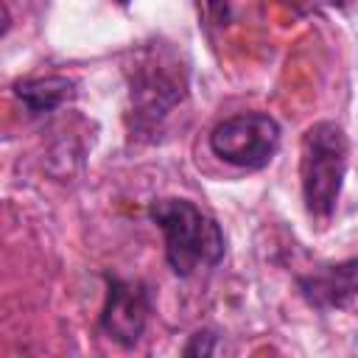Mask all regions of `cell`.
Returning <instances> with one entry per match:
<instances>
[{
	"label": "cell",
	"mask_w": 358,
	"mask_h": 358,
	"mask_svg": "<svg viewBox=\"0 0 358 358\" xmlns=\"http://www.w3.org/2000/svg\"><path fill=\"white\" fill-rule=\"evenodd\" d=\"M190 90L187 64L165 42L143 45L126 67V129L134 140H159L168 117Z\"/></svg>",
	"instance_id": "6da1fadb"
},
{
	"label": "cell",
	"mask_w": 358,
	"mask_h": 358,
	"mask_svg": "<svg viewBox=\"0 0 358 358\" xmlns=\"http://www.w3.org/2000/svg\"><path fill=\"white\" fill-rule=\"evenodd\" d=\"M115 3H120V6H129V3H131V0H115Z\"/></svg>",
	"instance_id": "8fae6325"
},
{
	"label": "cell",
	"mask_w": 358,
	"mask_h": 358,
	"mask_svg": "<svg viewBox=\"0 0 358 358\" xmlns=\"http://www.w3.org/2000/svg\"><path fill=\"white\" fill-rule=\"evenodd\" d=\"M299 294L316 310H358V255L322 263L296 277Z\"/></svg>",
	"instance_id": "8992f818"
},
{
	"label": "cell",
	"mask_w": 358,
	"mask_h": 358,
	"mask_svg": "<svg viewBox=\"0 0 358 358\" xmlns=\"http://www.w3.org/2000/svg\"><path fill=\"white\" fill-rule=\"evenodd\" d=\"M204 6V17L215 25H224L229 20V3L227 0H201Z\"/></svg>",
	"instance_id": "30bf717a"
},
{
	"label": "cell",
	"mask_w": 358,
	"mask_h": 358,
	"mask_svg": "<svg viewBox=\"0 0 358 358\" xmlns=\"http://www.w3.org/2000/svg\"><path fill=\"white\" fill-rule=\"evenodd\" d=\"M151 316V291L143 280H126L106 274V299L98 316V327L120 347H134Z\"/></svg>",
	"instance_id": "5b68a950"
},
{
	"label": "cell",
	"mask_w": 358,
	"mask_h": 358,
	"mask_svg": "<svg viewBox=\"0 0 358 358\" xmlns=\"http://www.w3.org/2000/svg\"><path fill=\"white\" fill-rule=\"evenodd\" d=\"M148 218L165 238V260L176 277L215 268L227 255L221 224L187 199L165 196L148 204Z\"/></svg>",
	"instance_id": "7a4b0ae2"
},
{
	"label": "cell",
	"mask_w": 358,
	"mask_h": 358,
	"mask_svg": "<svg viewBox=\"0 0 358 358\" xmlns=\"http://www.w3.org/2000/svg\"><path fill=\"white\" fill-rule=\"evenodd\" d=\"M299 14H310V11H322V8H347L352 0H288Z\"/></svg>",
	"instance_id": "9c48e42d"
},
{
	"label": "cell",
	"mask_w": 358,
	"mask_h": 358,
	"mask_svg": "<svg viewBox=\"0 0 358 358\" xmlns=\"http://www.w3.org/2000/svg\"><path fill=\"white\" fill-rule=\"evenodd\" d=\"M221 347H218V336L213 330H199L190 336V341L185 344V355H215Z\"/></svg>",
	"instance_id": "ba28073f"
},
{
	"label": "cell",
	"mask_w": 358,
	"mask_h": 358,
	"mask_svg": "<svg viewBox=\"0 0 358 358\" xmlns=\"http://www.w3.org/2000/svg\"><path fill=\"white\" fill-rule=\"evenodd\" d=\"M14 95L31 117L50 115L76 98V81L67 76H36L14 81Z\"/></svg>",
	"instance_id": "52a82bcc"
},
{
	"label": "cell",
	"mask_w": 358,
	"mask_h": 358,
	"mask_svg": "<svg viewBox=\"0 0 358 358\" xmlns=\"http://www.w3.org/2000/svg\"><path fill=\"white\" fill-rule=\"evenodd\" d=\"M210 148L218 159L235 168L260 171L280 148V123L268 112L229 115L210 131Z\"/></svg>",
	"instance_id": "277c9868"
},
{
	"label": "cell",
	"mask_w": 358,
	"mask_h": 358,
	"mask_svg": "<svg viewBox=\"0 0 358 358\" xmlns=\"http://www.w3.org/2000/svg\"><path fill=\"white\" fill-rule=\"evenodd\" d=\"M350 162V140L333 120H319L305 129L299 143V185L310 218L327 221L341 199Z\"/></svg>",
	"instance_id": "3957f363"
}]
</instances>
